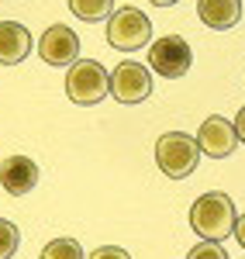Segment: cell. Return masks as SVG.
Masks as SVG:
<instances>
[{
	"mask_svg": "<svg viewBox=\"0 0 245 259\" xmlns=\"http://www.w3.org/2000/svg\"><path fill=\"white\" fill-rule=\"evenodd\" d=\"M235 221H238V211H235L231 197L221 190L197 197V204L190 207V228L207 242H225L235 232Z\"/></svg>",
	"mask_w": 245,
	"mask_h": 259,
	"instance_id": "6da1fadb",
	"label": "cell"
},
{
	"mask_svg": "<svg viewBox=\"0 0 245 259\" xmlns=\"http://www.w3.org/2000/svg\"><path fill=\"white\" fill-rule=\"evenodd\" d=\"M66 94L73 104L93 107L111 94V73L97 59H76L66 73Z\"/></svg>",
	"mask_w": 245,
	"mask_h": 259,
	"instance_id": "7a4b0ae2",
	"label": "cell"
},
{
	"mask_svg": "<svg viewBox=\"0 0 245 259\" xmlns=\"http://www.w3.org/2000/svg\"><path fill=\"white\" fill-rule=\"evenodd\" d=\"M156 162L169 180H186L201 162V145L183 132H166L156 142Z\"/></svg>",
	"mask_w": 245,
	"mask_h": 259,
	"instance_id": "3957f363",
	"label": "cell"
},
{
	"mask_svg": "<svg viewBox=\"0 0 245 259\" xmlns=\"http://www.w3.org/2000/svg\"><path fill=\"white\" fill-rule=\"evenodd\" d=\"M152 38V21L145 11L138 7H121L107 18V41L121 52H135V49H145Z\"/></svg>",
	"mask_w": 245,
	"mask_h": 259,
	"instance_id": "277c9868",
	"label": "cell"
},
{
	"mask_svg": "<svg viewBox=\"0 0 245 259\" xmlns=\"http://www.w3.org/2000/svg\"><path fill=\"white\" fill-rule=\"evenodd\" d=\"M152 94V73L142 62H121L111 73V97L118 104H142Z\"/></svg>",
	"mask_w": 245,
	"mask_h": 259,
	"instance_id": "5b68a950",
	"label": "cell"
},
{
	"mask_svg": "<svg viewBox=\"0 0 245 259\" xmlns=\"http://www.w3.org/2000/svg\"><path fill=\"white\" fill-rule=\"evenodd\" d=\"M190 62H193V52H190V45L180 35L152 41V49H149V66L159 76H166V80H180L186 69H190Z\"/></svg>",
	"mask_w": 245,
	"mask_h": 259,
	"instance_id": "8992f818",
	"label": "cell"
},
{
	"mask_svg": "<svg viewBox=\"0 0 245 259\" xmlns=\"http://www.w3.org/2000/svg\"><path fill=\"white\" fill-rule=\"evenodd\" d=\"M38 56L48 66H73V62L80 59V38H76V31H69L66 24H52V28H45V35L38 38Z\"/></svg>",
	"mask_w": 245,
	"mask_h": 259,
	"instance_id": "52a82bcc",
	"label": "cell"
},
{
	"mask_svg": "<svg viewBox=\"0 0 245 259\" xmlns=\"http://www.w3.org/2000/svg\"><path fill=\"white\" fill-rule=\"evenodd\" d=\"M197 145H201V152L211 156V159H225L235 152V145H238V135H235V124L221 114H211V118L201 124V132H197Z\"/></svg>",
	"mask_w": 245,
	"mask_h": 259,
	"instance_id": "ba28073f",
	"label": "cell"
},
{
	"mask_svg": "<svg viewBox=\"0 0 245 259\" xmlns=\"http://www.w3.org/2000/svg\"><path fill=\"white\" fill-rule=\"evenodd\" d=\"M38 162L28 159V156H7V159L0 162V187L11 194V197H24V194H31L35 187H38Z\"/></svg>",
	"mask_w": 245,
	"mask_h": 259,
	"instance_id": "9c48e42d",
	"label": "cell"
},
{
	"mask_svg": "<svg viewBox=\"0 0 245 259\" xmlns=\"http://www.w3.org/2000/svg\"><path fill=\"white\" fill-rule=\"evenodd\" d=\"M31 52V31L18 21H0V62L18 66Z\"/></svg>",
	"mask_w": 245,
	"mask_h": 259,
	"instance_id": "30bf717a",
	"label": "cell"
},
{
	"mask_svg": "<svg viewBox=\"0 0 245 259\" xmlns=\"http://www.w3.org/2000/svg\"><path fill=\"white\" fill-rule=\"evenodd\" d=\"M197 14L207 28L214 31H228L242 18V0H197Z\"/></svg>",
	"mask_w": 245,
	"mask_h": 259,
	"instance_id": "8fae6325",
	"label": "cell"
},
{
	"mask_svg": "<svg viewBox=\"0 0 245 259\" xmlns=\"http://www.w3.org/2000/svg\"><path fill=\"white\" fill-rule=\"evenodd\" d=\"M69 11L86 24H97L114 14V0H69Z\"/></svg>",
	"mask_w": 245,
	"mask_h": 259,
	"instance_id": "7c38bea8",
	"label": "cell"
},
{
	"mask_svg": "<svg viewBox=\"0 0 245 259\" xmlns=\"http://www.w3.org/2000/svg\"><path fill=\"white\" fill-rule=\"evenodd\" d=\"M41 259H86V256H83V245L76 239H52L41 249Z\"/></svg>",
	"mask_w": 245,
	"mask_h": 259,
	"instance_id": "4fadbf2b",
	"label": "cell"
},
{
	"mask_svg": "<svg viewBox=\"0 0 245 259\" xmlns=\"http://www.w3.org/2000/svg\"><path fill=\"white\" fill-rule=\"evenodd\" d=\"M18 242H21V232L14 221L0 218V259H11L18 252Z\"/></svg>",
	"mask_w": 245,
	"mask_h": 259,
	"instance_id": "5bb4252c",
	"label": "cell"
},
{
	"mask_svg": "<svg viewBox=\"0 0 245 259\" xmlns=\"http://www.w3.org/2000/svg\"><path fill=\"white\" fill-rule=\"evenodd\" d=\"M186 259H228V252L221 249V242L201 239V245H193V249L186 252Z\"/></svg>",
	"mask_w": 245,
	"mask_h": 259,
	"instance_id": "9a60e30c",
	"label": "cell"
},
{
	"mask_svg": "<svg viewBox=\"0 0 245 259\" xmlns=\"http://www.w3.org/2000/svg\"><path fill=\"white\" fill-rule=\"evenodd\" d=\"M86 259H131V256L121 245H104V249H93V256H86Z\"/></svg>",
	"mask_w": 245,
	"mask_h": 259,
	"instance_id": "2e32d148",
	"label": "cell"
},
{
	"mask_svg": "<svg viewBox=\"0 0 245 259\" xmlns=\"http://www.w3.org/2000/svg\"><path fill=\"white\" fill-rule=\"evenodd\" d=\"M235 135H238V142L245 145V107L238 111V118H235Z\"/></svg>",
	"mask_w": 245,
	"mask_h": 259,
	"instance_id": "e0dca14e",
	"label": "cell"
},
{
	"mask_svg": "<svg viewBox=\"0 0 245 259\" xmlns=\"http://www.w3.org/2000/svg\"><path fill=\"white\" fill-rule=\"evenodd\" d=\"M235 239H238V245L245 249V214H238V221H235Z\"/></svg>",
	"mask_w": 245,
	"mask_h": 259,
	"instance_id": "ac0fdd59",
	"label": "cell"
},
{
	"mask_svg": "<svg viewBox=\"0 0 245 259\" xmlns=\"http://www.w3.org/2000/svg\"><path fill=\"white\" fill-rule=\"evenodd\" d=\"M149 4H156V7H173V4H180V0H149Z\"/></svg>",
	"mask_w": 245,
	"mask_h": 259,
	"instance_id": "d6986e66",
	"label": "cell"
}]
</instances>
